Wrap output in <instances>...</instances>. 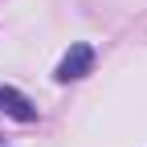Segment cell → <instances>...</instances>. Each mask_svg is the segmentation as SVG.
<instances>
[{"label":"cell","mask_w":147,"mask_h":147,"mask_svg":"<svg viewBox=\"0 0 147 147\" xmlns=\"http://www.w3.org/2000/svg\"><path fill=\"white\" fill-rule=\"evenodd\" d=\"M90 69H94V49L86 41H78V45H69V53L57 61V82H78Z\"/></svg>","instance_id":"obj_1"},{"label":"cell","mask_w":147,"mask_h":147,"mask_svg":"<svg viewBox=\"0 0 147 147\" xmlns=\"http://www.w3.org/2000/svg\"><path fill=\"white\" fill-rule=\"evenodd\" d=\"M0 110H4L8 119H16V123H33V119H37V106H33L16 86H4V90H0Z\"/></svg>","instance_id":"obj_2"},{"label":"cell","mask_w":147,"mask_h":147,"mask_svg":"<svg viewBox=\"0 0 147 147\" xmlns=\"http://www.w3.org/2000/svg\"><path fill=\"white\" fill-rule=\"evenodd\" d=\"M0 147H4V143H0Z\"/></svg>","instance_id":"obj_3"}]
</instances>
